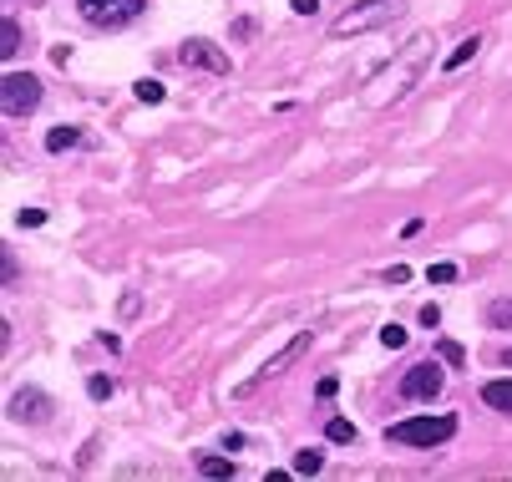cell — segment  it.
I'll return each mask as SVG.
<instances>
[{"mask_svg": "<svg viewBox=\"0 0 512 482\" xmlns=\"http://www.w3.org/2000/svg\"><path fill=\"white\" fill-rule=\"evenodd\" d=\"M163 97H168L163 82H153V77H148V82H137V102H163Z\"/></svg>", "mask_w": 512, "mask_h": 482, "instance_id": "cell-17", "label": "cell"}, {"mask_svg": "<svg viewBox=\"0 0 512 482\" xmlns=\"http://www.w3.org/2000/svg\"><path fill=\"white\" fill-rule=\"evenodd\" d=\"M482 401H487L492 411H512V381H487V386H482Z\"/></svg>", "mask_w": 512, "mask_h": 482, "instance_id": "cell-9", "label": "cell"}, {"mask_svg": "<svg viewBox=\"0 0 512 482\" xmlns=\"http://www.w3.org/2000/svg\"><path fill=\"white\" fill-rule=\"evenodd\" d=\"M315 6H320V0H295V11H300V16H315Z\"/></svg>", "mask_w": 512, "mask_h": 482, "instance_id": "cell-25", "label": "cell"}, {"mask_svg": "<svg viewBox=\"0 0 512 482\" xmlns=\"http://www.w3.org/2000/svg\"><path fill=\"white\" fill-rule=\"evenodd\" d=\"M482 51V36H467V41H457V51L447 56V72H457V66H467L472 56Z\"/></svg>", "mask_w": 512, "mask_h": 482, "instance_id": "cell-11", "label": "cell"}, {"mask_svg": "<svg viewBox=\"0 0 512 482\" xmlns=\"http://www.w3.org/2000/svg\"><path fill=\"white\" fill-rule=\"evenodd\" d=\"M457 432V417H411V422H391V442H401V447H442L447 437Z\"/></svg>", "mask_w": 512, "mask_h": 482, "instance_id": "cell-1", "label": "cell"}, {"mask_svg": "<svg viewBox=\"0 0 512 482\" xmlns=\"http://www.w3.org/2000/svg\"><path fill=\"white\" fill-rule=\"evenodd\" d=\"M442 361H447V366H462V346H452V340H442Z\"/></svg>", "mask_w": 512, "mask_h": 482, "instance_id": "cell-21", "label": "cell"}, {"mask_svg": "<svg viewBox=\"0 0 512 482\" xmlns=\"http://www.w3.org/2000/svg\"><path fill=\"white\" fill-rule=\"evenodd\" d=\"M396 11H401V0H360L355 11H345V16L335 21V36H360V31H376V26H386Z\"/></svg>", "mask_w": 512, "mask_h": 482, "instance_id": "cell-3", "label": "cell"}, {"mask_svg": "<svg viewBox=\"0 0 512 482\" xmlns=\"http://www.w3.org/2000/svg\"><path fill=\"white\" fill-rule=\"evenodd\" d=\"M325 437H330V442H355V427H350L345 417H335V422L325 427Z\"/></svg>", "mask_w": 512, "mask_h": 482, "instance_id": "cell-15", "label": "cell"}, {"mask_svg": "<svg viewBox=\"0 0 512 482\" xmlns=\"http://www.w3.org/2000/svg\"><path fill=\"white\" fill-rule=\"evenodd\" d=\"M0 107H6V117H31L41 107V82L31 72H11L0 87Z\"/></svg>", "mask_w": 512, "mask_h": 482, "instance_id": "cell-4", "label": "cell"}, {"mask_svg": "<svg viewBox=\"0 0 512 482\" xmlns=\"http://www.w3.org/2000/svg\"><path fill=\"white\" fill-rule=\"evenodd\" d=\"M310 346H315V330H300V335H295V340H289V346H284V351H279V356H274V361H269L264 371H254V381H244V386H239L234 396H239V401H244V396H254L259 386H269L274 376H284V371H289V366H295V361H300V356H305Z\"/></svg>", "mask_w": 512, "mask_h": 482, "instance_id": "cell-2", "label": "cell"}, {"mask_svg": "<svg viewBox=\"0 0 512 482\" xmlns=\"http://www.w3.org/2000/svg\"><path fill=\"white\" fill-rule=\"evenodd\" d=\"M436 391H442V366L436 361H416L401 381V396L406 401H436Z\"/></svg>", "mask_w": 512, "mask_h": 482, "instance_id": "cell-6", "label": "cell"}, {"mask_svg": "<svg viewBox=\"0 0 512 482\" xmlns=\"http://www.w3.org/2000/svg\"><path fill=\"white\" fill-rule=\"evenodd\" d=\"M198 472H203V477H229V472H234V462H229V457H203V462H198Z\"/></svg>", "mask_w": 512, "mask_h": 482, "instance_id": "cell-14", "label": "cell"}, {"mask_svg": "<svg viewBox=\"0 0 512 482\" xmlns=\"http://www.w3.org/2000/svg\"><path fill=\"white\" fill-rule=\"evenodd\" d=\"M11 417L16 422H36V427L51 422V396L46 391H16L11 396Z\"/></svg>", "mask_w": 512, "mask_h": 482, "instance_id": "cell-8", "label": "cell"}, {"mask_svg": "<svg viewBox=\"0 0 512 482\" xmlns=\"http://www.w3.org/2000/svg\"><path fill=\"white\" fill-rule=\"evenodd\" d=\"M178 61H183V66H198V72H213V77L229 72V56L218 51L213 41H188V46L178 51Z\"/></svg>", "mask_w": 512, "mask_h": 482, "instance_id": "cell-7", "label": "cell"}, {"mask_svg": "<svg viewBox=\"0 0 512 482\" xmlns=\"http://www.w3.org/2000/svg\"><path fill=\"white\" fill-rule=\"evenodd\" d=\"M21 224H26V229H41V224H46V214H41V209H26V214H21Z\"/></svg>", "mask_w": 512, "mask_h": 482, "instance_id": "cell-23", "label": "cell"}, {"mask_svg": "<svg viewBox=\"0 0 512 482\" xmlns=\"http://www.w3.org/2000/svg\"><path fill=\"white\" fill-rule=\"evenodd\" d=\"M21 51V26L6 16V26H0V56H16Z\"/></svg>", "mask_w": 512, "mask_h": 482, "instance_id": "cell-13", "label": "cell"}, {"mask_svg": "<svg viewBox=\"0 0 512 482\" xmlns=\"http://www.w3.org/2000/svg\"><path fill=\"white\" fill-rule=\"evenodd\" d=\"M421 325H442V310H436V305H421Z\"/></svg>", "mask_w": 512, "mask_h": 482, "instance_id": "cell-24", "label": "cell"}, {"mask_svg": "<svg viewBox=\"0 0 512 482\" xmlns=\"http://www.w3.org/2000/svg\"><path fill=\"white\" fill-rule=\"evenodd\" d=\"M487 320H492L497 330H512V295H502V300H492V305H487Z\"/></svg>", "mask_w": 512, "mask_h": 482, "instance_id": "cell-12", "label": "cell"}, {"mask_svg": "<svg viewBox=\"0 0 512 482\" xmlns=\"http://www.w3.org/2000/svg\"><path fill=\"white\" fill-rule=\"evenodd\" d=\"M381 346L401 351V346H406V330H401V325H386V330H381Z\"/></svg>", "mask_w": 512, "mask_h": 482, "instance_id": "cell-18", "label": "cell"}, {"mask_svg": "<svg viewBox=\"0 0 512 482\" xmlns=\"http://www.w3.org/2000/svg\"><path fill=\"white\" fill-rule=\"evenodd\" d=\"M320 467H325V452H300V457H295V472H305V477L320 472Z\"/></svg>", "mask_w": 512, "mask_h": 482, "instance_id": "cell-16", "label": "cell"}, {"mask_svg": "<svg viewBox=\"0 0 512 482\" xmlns=\"http://www.w3.org/2000/svg\"><path fill=\"white\" fill-rule=\"evenodd\" d=\"M77 143H82L77 127H51V132H46V148H51V153H66V148H77Z\"/></svg>", "mask_w": 512, "mask_h": 482, "instance_id": "cell-10", "label": "cell"}, {"mask_svg": "<svg viewBox=\"0 0 512 482\" xmlns=\"http://www.w3.org/2000/svg\"><path fill=\"white\" fill-rule=\"evenodd\" d=\"M87 391L102 401V396H112V381H107V376H92V381H87Z\"/></svg>", "mask_w": 512, "mask_h": 482, "instance_id": "cell-20", "label": "cell"}, {"mask_svg": "<svg viewBox=\"0 0 512 482\" xmlns=\"http://www.w3.org/2000/svg\"><path fill=\"white\" fill-rule=\"evenodd\" d=\"M457 280V264H431V285H452Z\"/></svg>", "mask_w": 512, "mask_h": 482, "instance_id": "cell-19", "label": "cell"}, {"mask_svg": "<svg viewBox=\"0 0 512 482\" xmlns=\"http://www.w3.org/2000/svg\"><path fill=\"white\" fill-rule=\"evenodd\" d=\"M142 6L148 0H77L82 21H92V26H127L132 16H142Z\"/></svg>", "mask_w": 512, "mask_h": 482, "instance_id": "cell-5", "label": "cell"}, {"mask_svg": "<svg viewBox=\"0 0 512 482\" xmlns=\"http://www.w3.org/2000/svg\"><path fill=\"white\" fill-rule=\"evenodd\" d=\"M386 280H391V285H406V280H411V269H406V264H396V269H386Z\"/></svg>", "mask_w": 512, "mask_h": 482, "instance_id": "cell-22", "label": "cell"}, {"mask_svg": "<svg viewBox=\"0 0 512 482\" xmlns=\"http://www.w3.org/2000/svg\"><path fill=\"white\" fill-rule=\"evenodd\" d=\"M507 366H512V351H507Z\"/></svg>", "mask_w": 512, "mask_h": 482, "instance_id": "cell-26", "label": "cell"}]
</instances>
